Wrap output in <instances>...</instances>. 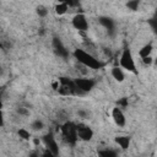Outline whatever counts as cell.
<instances>
[{"mask_svg": "<svg viewBox=\"0 0 157 157\" xmlns=\"http://www.w3.org/2000/svg\"><path fill=\"white\" fill-rule=\"evenodd\" d=\"M74 56L75 59L81 64L83 65L87 69H92V70H98L102 67V63L94 56L92 55L91 53L86 52L85 49H75L74 50Z\"/></svg>", "mask_w": 157, "mask_h": 157, "instance_id": "obj_1", "label": "cell"}, {"mask_svg": "<svg viewBox=\"0 0 157 157\" xmlns=\"http://www.w3.org/2000/svg\"><path fill=\"white\" fill-rule=\"evenodd\" d=\"M60 130H61L63 139H64L69 145H75V144L77 142L78 136H77L76 124H74V123H71V121H66L65 124L61 125Z\"/></svg>", "mask_w": 157, "mask_h": 157, "instance_id": "obj_2", "label": "cell"}, {"mask_svg": "<svg viewBox=\"0 0 157 157\" xmlns=\"http://www.w3.org/2000/svg\"><path fill=\"white\" fill-rule=\"evenodd\" d=\"M119 65L121 69L129 71V72H136V65H135V60L132 56L131 50L126 47L123 49L120 58H119Z\"/></svg>", "mask_w": 157, "mask_h": 157, "instance_id": "obj_3", "label": "cell"}, {"mask_svg": "<svg viewBox=\"0 0 157 157\" xmlns=\"http://www.w3.org/2000/svg\"><path fill=\"white\" fill-rule=\"evenodd\" d=\"M74 81H75V85H76L78 92H81V93H87V92L92 91V88L96 86V81L93 78H88V77H77Z\"/></svg>", "mask_w": 157, "mask_h": 157, "instance_id": "obj_4", "label": "cell"}, {"mask_svg": "<svg viewBox=\"0 0 157 157\" xmlns=\"http://www.w3.org/2000/svg\"><path fill=\"white\" fill-rule=\"evenodd\" d=\"M71 23H72V27L80 32H86L88 31V27H90L88 20L83 13H76L71 20Z\"/></svg>", "mask_w": 157, "mask_h": 157, "instance_id": "obj_5", "label": "cell"}, {"mask_svg": "<svg viewBox=\"0 0 157 157\" xmlns=\"http://www.w3.org/2000/svg\"><path fill=\"white\" fill-rule=\"evenodd\" d=\"M76 129H77V136H78L80 140H82V141H90V140H92V137H93V130L88 125L77 124L76 125Z\"/></svg>", "mask_w": 157, "mask_h": 157, "instance_id": "obj_6", "label": "cell"}, {"mask_svg": "<svg viewBox=\"0 0 157 157\" xmlns=\"http://www.w3.org/2000/svg\"><path fill=\"white\" fill-rule=\"evenodd\" d=\"M52 44H53V49H54V52H55V54H56L58 56H60V58H63V59H66V58H67L69 50H67L66 47L63 44V42H61L60 38L54 37Z\"/></svg>", "mask_w": 157, "mask_h": 157, "instance_id": "obj_7", "label": "cell"}, {"mask_svg": "<svg viewBox=\"0 0 157 157\" xmlns=\"http://www.w3.org/2000/svg\"><path fill=\"white\" fill-rule=\"evenodd\" d=\"M43 142H44V146H45L47 150H49L55 156H58V153H59V146H58V142H56L55 137L53 136V134L44 135L43 136Z\"/></svg>", "mask_w": 157, "mask_h": 157, "instance_id": "obj_8", "label": "cell"}, {"mask_svg": "<svg viewBox=\"0 0 157 157\" xmlns=\"http://www.w3.org/2000/svg\"><path fill=\"white\" fill-rule=\"evenodd\" d=\"M112 119H113L114 124L117 126H119V128H123L126 124V118H125V115H124V113H123L120 107H114L112 109Z\"/></svg>", "mask_w": 157, "mask_h": 157, "instance_id": "obj_9", "label": "cell"}, {"mask_svg": "<svg viewBox=\"0 0 157 157\" xmlns=\"http://www.w3.org/2000/svg\"><path fill=\"white\" fill-rule=\"evenodd\" d=\"M99 23L107 29V32H108L110 36L114 34V32H115V22H114L110 17H107V16L99 17Z\"/></svg>", "mask_w": 157, "mask_h": 157, "instance_id": "obj_10", "label": "cell"}, {"mask_svg": "<svg viewBox=\"0 0 157 157\" xmlns=\"http://www.w3.org/2000/svg\"><path fill=\"white\" fill-rule=\"evenodd\" d=\"M130 136L128 135H119V136H115L114 137V142L121 148V150H128L129 146H130Z\"/></svg>", "mask_w": 157, "mask_h": 157, "instance_id": "obj_11", "label": "cell"}, {"mask_svg": "<svg viewBox=\"0 0 157 157\" xmlns=\"http://www.w3.org/2000/svg\"><path fill=\"white\" fill-rule=\"evenodd\" d=\"M110 74H112V77L118 82H123L124 78H125L124 71H123V69L120 66H113L112 70H110Z\"/></svg>", "mask_w": 157, "mask_h": 157, "instance_id": "obj_12", "label": "cell"}, {"mask_svg": "<svg viewBox=\"0 0 157 157\" xmlns=\"http://www.w3.org/2000/svg\"><path fill=\"white\" fill-rule=\"evenodd\" d=\"M152 49H153L152 43H146V44H145V45H142V47H141V49L139 50V56H140L141 59H145V58L151 56Z\"/></svg>", "mask_w": 157, "mask_h": 157, "instance_id": "obj_13", "label": "cell"}, {"mask_svg": "<svg viewBox=\"0 0 157 157\" xmlns=\"http://www.w3.org/2000/svg\"><path fill=\"white\" fill-rule=\"evenodd\" d=\"M98 156L99 157H119V152L114 148L110 147H105L98 151Z\"/></svg>", "mask_w": 157, "mask_h": 157, "instance_id": "obj_14", "label": "cell"}, {"mask_svg": "<svg viewBox=\"0 0 157 157\" xmlns=\"http://www.w3.org/2000/svg\"><path fill=\"white\" fill-rule=\"evenodd\" d=\"M54 10H55V13H56V15L61 16V15H65V13L67 12L69 5H67V2H59V4L55 5Z\"/></svg>", "mask_w": 157, "mask_h": 157, "instance_id": "obj_15", "label": "cell"}, {"mask_svg": "<svg viewBox=\"0 0 157 157\" xmlns=\"http://www.w3.org/2000/svg\"><path fill=\"white\" fill-rule=\"evenodd\" d=\"M17 135L20 136V139L22 140H26V141H29L31 140V132L29 130H27L26 128H20L17 130Z\"/></svg>", "mask_w": 157, "mask_h": 157, "instance_id": "obj_16", "label": "cell"}, {"mask_svg": "<svg viewBox=\"0 0 157 157\" xmlns=\"http://www.w3.org/2000/svg\"><path fill=\"white\" fill-rule=\"evenodd\" d=\"M31 128H32V130H34V131L43 130V128H44V123H43L40 119H36L34 121H32Z\"/></svg>", "mask_w": 157, "mask_h": 157, "instance_id": "obj_17", "label": "cell"}, {"mask_svg": "<svg viewBox=\"0 0 157 157\" xmlns=\"http://www.w3.org/2000/svg\"><path fill=\"white\" fill-rule=\"evenodd\" d=\"M139 6H140V1L139 0H132V1H128L126 2V7H129L132 11H136L139 9Z\"/></svg>", "mask_w": 157, "mask_h": 157, "instance_id": "obj_18", "label": "cell"}, {"mask_svg": "<svg viewBox=\"0 0 157 157\" xmlns=\"http://www.w3.org/2000/svg\"><path fill=\"white\" fill-rule=\"evenodd\" d=\"M36 12H37V15H38L39 17H45V16L48 15V10H47L44 6H38L37 10H36Z\"/></svg>", "mask_w": 157, "mask_h": 157, "instance_id": "obj_19", "label": "cell"}, {"mask_svg": "<svg viewBox=\"0 0 157 157\" xmlns=\"http://www.w3.org/2000/svg\"><path fill=\"white\" fill-rule=\"evenodd\" d=\"M40 157H56V156H55V155H54L53 152H50L49 150H47V148H45V150H44V151L42 152Z\"/></svg>", "mask_w": 157, "mask_h": 157, "instance_id": "obj_20", "label": "cell"}, {"mask_svg": "<svg viewBox=\"0 0 157 157\" xmlns=\"http://www.w3.org/2000/svg\"><path fill=\"white\" fill-rule=\"evenodd\" d=\"M77 115H78V117H81L82 119H87V117H88V113H87L86 110H83V109H80V110L77 112Z\"/></svg>", "mask_w": 157, "mask_h": 157, "instance_id": "obj_21", "label": "cell"}, {"mask_svg": "<svg viewBox=\"0 0 157 157\" xmlns=\"http://www.w3.org/2000/svg\"><path fill=\"white\" fill-rule=\"evenodd\" d=\"M150 25L152 26L153 31H155V32H157V17H155V18H151V20H150Z\"/></svg>", "mask_w": 157, "mask_h": 157, "instance_id": "obj_22", "label": "cell"}, {"mask_svg": "<svg viewBox=\"0 0 157 157\" xmlns=\"http://www.w3.org/2000/svg\"><path fill=\"white\" fill-rule=\"evenodd\" d=\"M142 60V63L145 64V65H151L152 63H153V59L151 58V56H148V58H145V59H141Z\"/></svg>", "mask_w": 157, "mask_h": 157, "instance_id": "obj_23", "label": "cell"}, {"mask_svg": "<svg viewBox=\"0 0 157 157\" xmlns=\"http://www.w3.org/2000/svg\"><path fill=\"white\" fill-rule=\"evenodd\" d=\"M17 113L21 114V115H27V114H28V110H27L26 108H22V107H21V108L17 109Z\"/></svg>", "mask_w": 157, "mask_h": 157, "instance_id": "obj_24", "label": "cell"}, {"mask_svg": "<svg viewBox=\"0 0 157 157\" xmlns=\"http://www.w3.org/2000/svg\"><path fill=\"white\" fill-rule=\"evenodd\" d=\"M29 157H39V155H38L37 152H34V153H32V155H31Z\"/></svg>", "mask_w": 157, "mask_h": 157, "instance_id": "obj_25", "label": "cell"}, {"mask_svg": "<svg viewBox=\"0 0 157 157\" xmlns=\"http://www.w3.org/2000/svg\"><path fill=\"white\" fill-rule=\"evenodd\" d=\"M153 64H155V66H156V69H157V56L153 59Z\"/></svg>", "mask_w": 157, "mask_h": 157, "instance_id": "obj_26", "label": "cell"}]
</instances>
